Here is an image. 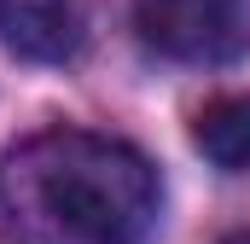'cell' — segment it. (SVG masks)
Returning <instances> with one entry per match:
<instances>
[{
    "mask_svg": "<svg viewBox=\"0 0 250 244\" xmlns=\"http://www.w3.org/2000/svg\"><path fill=\"white\" fill-rule=\"evenodd\" d=\"M157 215V169L128 140L93 128H41L0 157L6 244H151Z\"/></svg>",
    "mask_w": 250,
    "mask_h": 244,
    "instance_id": "cell-1",
    "label": "cell"
},
{
    "mask_svg": "<svg viewBox=\"0 0 250 244\" xmlns=\"http://www.w3.org/2000/svg\"><path fill=\"white\" fill-rule=\"evenodd\" d=\"M134 29L175 64H233L250 53V0H134Z\"/></svg>",
    "mask_w": 250,
    "mask_h": 244,
    "instance_id": "cell-2",
    "label": "cell"
},
{
    "mask_svg": "<svg viewBox=\"0 0 250 244\" xmlns=\"http://www.w3.org/2000/svg\"><path fill=\"white\" fill-rule=\"evenodd\" d=\"M87 41V0H0V47L29 64H64Z\"/></svg>",
    "mask_w": 250,
    "mask_h": 244,
    "instance_id": "cell-3",
    "label": "cell"
},
{
    "mask_svg": "<svg viewBox=\"0 0 250 244\" xmlns=\"http://www.w3.org/2000/svg\"><path fill=\"white\" fill-rule=\"evenodd\" d=\"M192 140L221 175H250V93L209 99L192 122Z\"/></svg>",
    "mask_w": 250,
    "mask_h": 244,
    "instance_id": "cell-4",
    "label": "cell"
},
{
    "mask_svg": "<svg viewBox=\"0 0 250 244\" xmlns=\"http://www.w3.org/2000/svg\"><path fill=\"white\" fill-rule=\"evenodd\" d=\"M221 244H250V233H227V239H221Z\"/></svg>",
    "mask_w": 250,
    "mask_h": 244,
    "instance_id": "cell-5",
    "label": "cell"
}]
</instances>
